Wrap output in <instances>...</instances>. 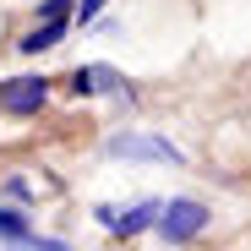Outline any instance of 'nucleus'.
<instances>
[{"instance_id":"nucleus-2","label":"nucleus","mask_w":251,"mask_h":251,"mask_svg":"<svg viewBox=\"0 0 251 251\" xmlns=\"http://www.w3.org/2000/svg\"><path fill=\"white\" fill-rule=\"evenodd\" d=\"M50 104V82L44 76H6L0 82V115H38Z\"/></svg>"},{"instance_id":"nucleus-9","label":"nucleus","mask_w":251,"mask_h":251,"mask_svg":"<svg viewBox=\"0 0 251 251\" xmlns=\"http://www.w3.org/2000/svg\"><path fill=\"white\" fill-rule=\"evenodd\" d=\"M66 11H71V0H38V17L44 22H66Z\"/></svg>"},{"instance_id":"nucleus-8","label":"nucleus","mask_w":251,"mask_h":251,"mask_svg":"<svg viewBox=\"0 0 251 251\" xmlns=\"http://www.w3.org/2000/svg\"><path fill=\"white\" fill-rule=\"evenodd\" d=\"M11 251H71L66 240H38V235H27V240H17Z\"/></svg>"},{"instance_id":"nucleus-6","label":"nucleus","mask_w":251,"mask_h":251,"mask_svg":"<svg viewBox=\"0 0 251 251\" xmlns=\"http://www.w3.org/2000/svg\"><path fill=\"white\" fill-rule=\"evenodd\" d=\"M60 38H66V22H44V27H33V33H22V55H44V50H55L60 44Z\"/></svg>"},{"instance_id":"nucleus-5","label":"nucleus","mask_w":251,"mask_h":251,"mask_svg":"<svg viewBox=\"0 0 251 251\" xmlns=\"http://www.w3.org/2000/svg\"><path fill=\"white\" fill-rule=\"evenodd\" d=\"M158 207H164V202L148 197V202H137V207H126V213H115V207H93V219H99L109 235H142V229L158 224Z\"/></svg>"},{"instance_id":"nucleus-10","label":"nucleus","mask_w":251,"mask_h":251,"mask_svg":"<svg viewBox=\"0 0 251 251\" xmlns=\"http://www.w3.org/2000/svg\"><path fill=\"white\" fill-rule=\"evenodd\" d=\"M109 6V0H76V22L88 27V22H99V11Z\"/></svg>"},{"instance_id":"nucleus-3","label":"nucleus","mask_w":251,"mask_h":251,"mask_svg":"<svg viewBox=\"0 0 251 251\" xmlns=\"http://www.w3.org/2000/svg\"><path fill=\"white\" fill-rule=\"evenodd\" d=\"M71 93L76 99H99V93H115L120 104H131L137 93H131V82H126L115 66H76L71 71Z\"/></svg>"},{"instance_id":"nucleus-1","label":"nucleus","mask_w":251,"mask_h":251,"mask_svg":"<svg viewBox=\"0 0 251 251\" xmlns=\"http://www.w3.org/2000/svg\"><path fill=\"white\" fill-rule=\"evenodd\" d=\"M207 202H197V197H175V202H164L158 207V235L170 240V246H186V240H197L202 229H207Z\"/></svg>"},{"instance_id":"nucleus-7","label":"nucleus","mask_w":251,"mask_h":251,"mask_svg":"<svg viewBox=\"0 0 251 251\" xmlns=\"http://www.w3.org/2000/svg\"><path fill=\"white\" fill-rule=\"evenodd\" d=\"M33 229H27V213H17V207H0V240L6 246H17V240H27Z\"/></svg>"},{"instance_id":"nucleus-4","label":"nucleus","mask_w":251,"mask_h":251,"mask_svg":"<svg viewBox=\"0 0 251 251\" xmlns=\"http://www.w3.org/2000/svg\"><path fill=\"white\" fill-rule=\"evenodd\" d=\"M109 158H153V164H186V153L164 137H142V131H126L109 137Z\"/></svg>"}]
</instances>
